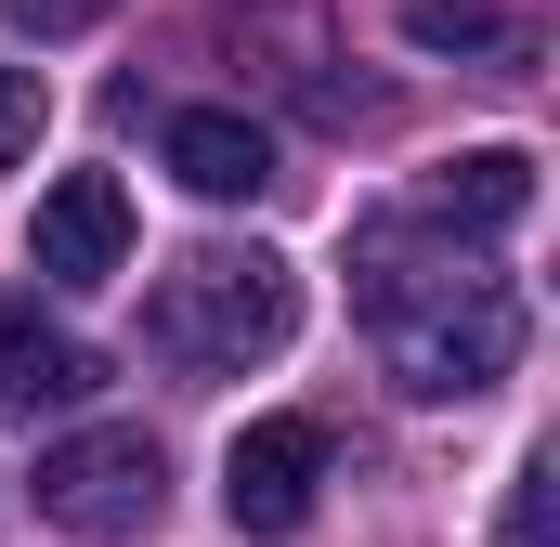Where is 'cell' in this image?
<instances>
[{"label": "cell", "mask_w": 560, "mask_h": 547, "mask_svg": "<svg viewBox=\"0 0 560 547\" xmlns=\"http://www.w3.org/2000/svg\"><path fill=\"white\" fill-rule=\"evenodd\" d=\"M287 326H300V274L275 248H183V261L143 287V339L196 379H248L275 365Z\"/></svg>", "instance_id": "obj_2"}, {"label": "cell", "mask_w": 560, "mask_h": 547, "mask_svg": "<svg viewBox=\"0 0 560 547\" xmlns=\"http://www.w3.org/2000/svg\"><path fill=\"white\" fill-rule=\"evenodd\" d=\"M352 300H365V326H378V352H392V379L418 405H469V392H495L522 365V287L469 235H443L430 209L418 222H365Z\"/></svg>", "instance_id": "obj_1"}, {"label": "cell", "mask_w": 560, "mask_h": 547, "mask_svg": "<svg viewBox=\"0 0 560 547\" xmlns=\"http://www.w3.org/2000/svg\"><path fill=\"white\" fill-rule=\"evenodd\" d=\"M170 183L209 196V209H248V196L275 183V131L235 118V105H183V118H170Z\"/></svg>", "instance_id": "obj_7"}, {"label": "cell", "mask_w": 560, "mask_h": 547, "mask_svg": "<svg viewBox=\"0 0 560 547\" xmlns=\"http://www.w3.org/2000/svg\"><path fill=\"white\" fill-rule=\"evenodd\" d=\"M405 39L418 53H482V66H535V13H509V0H405Z\"/></svg>", "instance_id": "obj_9"}, {"label": "cell", "mask_w": 560, "mask_h": 547, "mask_svg": "<svg viewBox=\"0 0 560 547\" xmlns=\"http://www.w3.org/2000/svg\"><path fill=\"white\" fill-rule=\"evenodd\" d=\"M39 118H52L39 66H0V170H13V156H39Z\"/></svg>", "instance_id": "obj_10"}, {"label": "cell", "mask_w": 560, "mask_h": 547, "mask_svg": "<svg viewBox=\"0 0 560 547\" xmlns=\"http://www.w3.org/2000/svg\"><path fill=\"white\" fill-rule=\"evenodd\" d=\"M418 209L443 235H509V222L535 209V156H522V143H469V156H443L418 183Z\"/></svg>", "instance_id": "obj_8"}, {"label": "cell", "mask_w": 560, "mask_h": 547, "mask_svg": "<svg viewBox=\"0 0 560 547\" xmlns=\"http://www.w3.org/2000/svg\"><path fill=\"white\" fill-rule=\"evenodd\" d=\"M156 509H170V456H156V430H66V443L39 456V522H66L79 547L156 535Z\"/></svg>", "instance_id": "obj_3"}, {"label": "cell", "mask_w": 560, "mask_h": 547, "mask_svg": "<svg viewBox=\"0 0 560 547\" xmlns=\"http://www.w3.org/2000/svg\"><path fill=\"white\" fill-rule=\"evenodd\" d=\"M495 547H548V456L509 469V509H495Z\"/></svg>", "instance_id": "obj_11"}, {"label": "cell", "mask_w": 560, "mask_h": 547, "mask_svg": "<svg viewBox=\"0 0 560 547\" xmlns=\"http://www.w3.org/2000/svg\"><path fill=\"white\" fill-rule=\"evenodd\" d=\"M26 261L52 274V287H105V274H131V196H118V170H66V183L39 196Z\"/></svg>", "instance_id": "obj_5"}, {"label": "cell", "mask_w": 560, "mask_h": 547, "mask_svg": "<svg viewBox=\"0 0 560 547\" xmlns=\"http://www.w3.org/2000/svg\"><path fill=\"white\" fill-rule=\"evenodd\" d=\"M105 365H92V339L66 326V313H39V287H0V405L39 417V405H79Z\"/></svg>", "instance_id": "obj_6"}, {"label": "cell", "mask_w": 560, "mask_h": 547, "mask_svg": "<svg viewBox=\"0 0 560 547\" xmlns=\"http://www.w3.org/2000/svg\"><path fill=\"white\" fill-rule=\"evenodd\" d=\"M326 496V417H248L222 456V522L235 535H300Z\"/></svg>", "instance_id": "obj_4"}, {"label": "cell", "mask_w": 560, "mask_h": 547, "mask_svg": "<svg viewBox=\"0 0 560 547\" xmlns=\"http://www.w3.org/2000/svg\"><path fill=\"white\" fill-rule=\"evenodd\" d=\"M118 0H0V26L13 39H79V26H105Z\"/></svg>", "instance_id": "obj_12"}]
</instances>
